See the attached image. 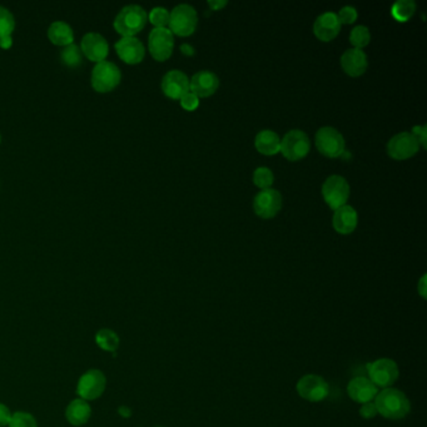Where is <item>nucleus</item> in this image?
<instances>
[{
  "mask_svg": "<svg viewBox=\"0 0 427 427\" xmlns=\"http://www.w3.org/2000/svg\"><path fill=\"white\" fill-rule=\"evenodd\" d=\"M15 28L14 15L7 8L0 6V38L12 35Z\"/></svg>",
  "mask_w": 427,
  "mask_h": 427,
  "instance_id": "c85d7f7f",
  "label": "nucleus"
},
{
  "mask_svg": "<svg viewBox=\"0 0 427 427\" xmlns=\"http://www.w3.org/2000/svg\"><path fill=\"white\" fill-rule=\"evenodd\" d=\"M282 208V195L277 189L259 191L253 200V209L258 217L264 220L273 218Z\"/></svg>",
  "mask_w": 427,
  "mask_h": 427,
  "instance_id": "9b49d317",
  "label": "nucleus"
},
{
  "mask_svg": "<svg viewBox=\"0 0 427 427\" xmlns=\"http://www.w3.org/2000/svg\"><path fill=\"white\" fill-rule=\"evenodd\" d=\"M65 417L73 426H83L92 417V408L88 401L83 398H76L70 402L65 410Z\"/></svg>",
  "mask_w": 427,
  "mask_h": 427,
  "instance_id": "4be33fe9",
  "label": "nucleus"
},
{
  "mask_svg": "<svg viewBox=\"0 0 427 427\" xmlns=\"http://www.w3.org/2000/svg\"><path fill=\"white\" fill-rule=\"evenodd\" d=\"M8 427H38L35 417L26 411H17L12 414Z\"/></svg>",
  "mask_w": 427,
  "mask_h": 427,
  "instance_id": "7c9ffc66",
  "label": "nucleus"
},
{
  "mask_svg": "<svg viewBox=\"0 0 427 427\" xmlns=\"http://www.w3.org/2000/svg\"><path fill=\"white\" fill-rule=\"evenodd\" d=\"M179 101H181V106H182L183 109L189 111V112L195 111L197 108L200 107V98L192 92H188L187 95H183Z\"/></svg>",
  "mask_w": 427,
  "mask_h": 427,
  "instance_id": "72a5a7b5",
  "label": "nucleus"
},
{
  "mask_svg": "<svg viewBox=\"0 0 427 427\" xmlns=\"http://www.w3.org/2000/svg\"><path fill=\"white\" fill-rule=\"evenodd\" d=\"M198 24V15L195 8L189 4H179L170 13V32L179 37H188L193 34Z\"/></svg>",
  "mask_w": 427,
  "mask_h": 427,
  "instance_id": "7ed1b4c3",
  "label": "nucleus"
},
{
  "mask_svg": "<svg viewBox=\"0 0 427 427\" xmlns=\"http://www.w3.org/2000/svg\"><path fill=\"white\" fill-rule=\"evenodd\" d=\"M148 20L156 28H167L170 23V12L163 7L153 8L148 14Z\"/></svg>",
  "mask_w": 427,
  "mask_h": 427,
  "instance_id": "2f4dec72",
  "label": "nucleus"
},
{
  "mask_svg": "<svg viewBox=\"0 0 427 427\" xmlns=\"http://www.w3.org/2000/svg\"><path fill=\"white\" fill-rule=\"evenodd\" d=\"M311 148L309 138L307 134L301 129H292L289 133L284 134V137L281 139V148L280 152L282 153L283 157L287 158L289 161L296 162L302 158L306 157Z\"/></svg>",
  "mask_w": 427,
  "mask_h": 427,
  "instance_id": "423d86ee",
  "label": "nucleus"
},
{
  "mask_svg": "<svg viewBox=\"0 0 427 427\" xmlns=\"http://www.w3.org/2000/svg\"><path fill=\"white\" fill-rule=\"evenodd\" d=\"M317 150L328 158L341 157L345 153V138L333 127H322L316 133Z\"/></svg>",
  "mask_w": 427,
  "mask_h": 427,
  "instance_id": "0eeeda50",
  "label": "nucleus"
},
{
  "mask_svg": "<svg viewBox=\"0 0 427 427\" xmlns=\"http://www.w3.org/2000/svg\"><path fill=\"white\" fill-rule=\"evenodd\" d=\"M175 37L168 28H154L148 37V49L158 62H164L172 56Z\"/></svg>",
  "mask_w": 427,
  "mask_h": 427,
  "instance_id": "9d476101",
  "label": "nucleus"
},
{
  "mask_svg": "<svg viewBox=\"0 0 427 427\" xmlns=\"http://www.w3.org/2000/svg\"><path fill=\"white\" fill-rule=\"evenodd\" d=\"M122 79L120 68L112 62L97 63L92 72V87L99 93H108L118 87Z\"/></svg>",
  "mask_w": 427,
  "mask_h": 427,
  "instance_id": "20e7f679",
  "label": "nucleus"
},
{
  "mask_svg": "<svg viewBox=\"0 0 427 427\" xmlns=\"http://www.w3.org/2000/svg\"><path fill=\"white\" fill-rule=\"evenodd\" d=\"M95 344L103 351L115 352L120 348V336L111 328H102L95 335Z\"/></svg>",
  "mask_w": 427,
  "mask_h": 427,
  "instance_id": "393cba45",
  "label": "nucleus"
},
{
  "mask_svg": "<svg viewBox=\"0 0 427 427\" xmlns=\"http://www.w3.org/2000/svg\"><path fill=\"white\" fill-rule=\"evenodd\" d=\"M12 414H13L10 412L8 406H6L4 403H0V427H6L9 425Z\"/></svg>",
  "mask_w": 427,
  "mask_h": 427,
  "instance_id": "e433bc0d",
  "label": "nucleus"
},
{
  "mask_svg": "<svg viewBox=\"0 0 427 427\" xmlns=\"http://www.w3.org/2000/svg\"><path fill=\"white\" fill-rule=\"evenodd\" d=\"M220 87V79L211 70H201L189 79V92L198 98H207L214 95Z\"/></svg>",
  "mask_w": 427,
  "mask_h": 427,
  "instance_id": "dca6fc26",
  "label": "nucleus"
},
{
  "mask_svg": "<svg viewBox=\"0 0 427 427\" xmlns=\"http://www.w3.org/2000/svg\"><path fill=\"white\" fill-rule=\"evenodd\" d=\"M370 40L371 33L367 26H357L352 29L351 34H350V42L355 48L362 49L366 45H369Z\"/></svg>",
  "mask_w": 427,
  "mask_h": 427,
  "instance_id": "cd10ccee",
  "label": "nucleus"
},
{
  "mask_svg": "<svg viewBox=\"0 0 427 427\" xmlns=\"http://www.w3.org/2000/svg\"><path fill=\"white\" fill-rule=\"evenodd\" d=\"M162 90L170 99H181L189 92V78L182 70H170L162 79Z\"/></svg>",
  "mask_w": 427,
  "mask_h": 427,
  "instance_id": "2eb2a0df",
  "label": "nucleus"
},
{
  "mask_svg": "<svg viewBox=\"0 0 427 427\" xmlns=\"http://www.w3.org/2000/svg\"><path fill=\"white\" fill-rule=\"evenodd\" d=\"M106 386L107 378L101 370H88L78 381L76 395L86 401H93L104 394Z\"/></svg>",
  "mask_w": 427,
  "mask_h": 427,
  "instance_id": "6e6552de",
  "label": "nucleus"
},
{
  "mask_svg": "<svg viewBox=\"0 0 427 427\" xmlns=\"http://www.w3.org/2000/svg\"><path fill=\"white\" fill-rule=\"evenodd\" d=\"M416 12V4L412 0H398L391 8V14L397 22H408Z\"/></svg>",
  "mask_w": 427,
  "mask_h": 427,
  "instance_id": "a878e982",
  "label": "nucleus"
},
{
  "mask_svg": "<svg viewBox=\"0 0 427 427\" xmlns=\"http://www.w3.org/2000/svg\"><path fill=\"white\" fill-rule=\"evenodd\" d=\"M61 59L67 67L76 68L83 62L82 49L74 43L67 45V47H64L63 51H61Z\"/></svg>",
  "mask_w": 427,
  "mask_h": 427,
  "instance_id": "bb28decb",
  "label": "nucleus"
},
{
  "mask_svg": "<svg viewBox=\"0 0 427 427\" xmlns=\"http://www.w3.org/2000/svg\"><path fill=\"white\" fill-rule=\"evenodd\" d=\"M337 17H339L341 24H352L357 19V9L351 6H346V7L341 8Z\"/></svg>",
  "mask_w": 427,
  "mask_h": 427,
  "instance_id": "473e14b6",
  "label": "nucleus"
},
{
  "mask_svg": "<svg viewBox=\"0 0 427 427\" xmlns=\"http://www.w3.org/2000/svg\"><path fill=\"white\" fill-rule=\"evenodd\" d=\"M357 223V212L352 206L345 204L342 207L335 209L332 225L336 232L341 233V234H350L356 229Z\"/></svg>",
  "mask_w": 427,
  "mask_h": 427,
  "instance_id": "412c9836",
  "label": "nucleus"
},
{
  "mask_svg": "<svg viewBox=\"0 0 427 427\" xmlns=\"http://www.w3.org/2000/svg\"><path fill=\"white\" fill-rule=\"evenodd\" d=\"M347 394L353 401L366 403L375 400L378 389L369 377L357 376L352 378L347 385Z\"/></svg>",
  "mask_w": 427,
  "mask_h": 427,
  "instance_id": "6ab92c4d",
  "label": "nucleus"
},
{
  "mask_svg": "<svg viewBox=\"0 0 427 427\" xmlns=\"http://www.w3.org/2000/svg\"><path fill=\"white\" fill-rule=\"evenodd\" d=\"M377 414H378V412H377L375 402L371 401L362 403V406L360 408V414H361V417L364 419V420H371V419L376 417Z\"/></svg>",
  "mask_w": 427,
  "mask_h": 427,
  "instance_id": "f704fd0d",
  "label": "nucleus"
},
{
  "mask_svg": "<svg viewBox=\"0 0 427 427\" xmlns=\"http://www.w3.org/2000/svg\"><path fill=\"white\" fill-rule=\"evenodd\" d=\"M148 20V15L143 8L137 4H131L122 8L114 19V29L123 37H134L138 34Z\"/></svg>",
  "mask_w": 427,
  "mask_h": 427,
  "instance_id": "f03ea898",
  "label": "nucleus"
},
{
  "mask_svg": "<svg viewBox=\"0 0 427 427\" xmlns=\"http://www.w3.org/2000/svg\"><path fill=\"white\" fill-rule=\"evenodd\" d=\"M369 378L376 386L377 389H387L397 381L400 376L398 366L394 360L389 358H378L367 366Z\"/></svg>",
  "mask_w": 427,
  "mask_h": 427,
  "instance_id": "39448f33",
  "label": "nucleus"
},
{
  "mask_svg": "<svg viewBox=\"0 0 427 427\" xmlns=\"http://www.w3.org/2000/svg\"><path fill=\"white\" fill-rule=\"evenodd\" d=\"M322 195L330 208L333 211L345 206L350 197V184L345 178L339 175H333L327 178L322 186Z\"/></svg>",
  "mask_w": 427,
  "mask_h": 427,
  "instance_id": "1a4fd4ad",
  "label": "nucleus"
},
{
  "mask_svg": "<svg viewBox=\"0 0 427 427\" xmlns=\"http://www.w3.org/2000/svg\"><path fill=\"white\" fill-rule=\"evenodd\" d=\"M341 22L337 14L326 12L319 15L314 24V35L322 42H331L339 35L341 31Z\"/></svg>",
  "mask_w": 427,
  "mask_h": 427,
  "instance_id": "a211bd4d",
  "label": "nucleus"
},
{
  "mask_svg": "<svg viewBox=\"0 0 427 427\" xmlns=\"http://www.w3.org/2000/svg\"><path fill=\"white\" fill-rule=\"evenodd\" d=\"M208 6L212 10H220L222 8L226 7L227 1H225V0H209Z\"/></svg>",
  "mask_w": 427,
  "mask_h": 427,
  "instance_id": "58836bf2",
  "label": "nucleus"
},
{
  "mask_svg": "<svg viewBox=\"0 0 427 427\" xmlns=\"http://www.w3.org/2000/svg\"><path fill=\"white\" fill-rule=\"evenodd\" d=\"M117 54L127 64H138L143 61L145 48L136 37H123L114 45Z\"/></svg>",
  "mask_w": 427,
  "mask_h": 427,
  "instance_id": "f3484780",
  "label": "nucleus"
},
{
  "mask_svg": "<svg viewBox=\"0 0 427 427\" xmlns=\"http://www.w3.org/2000/svg\"><path fill=\"white\" fill-rule=\"evenodd\" d=\"M83 56L88 58L89 61L101 63L104 62L109 53V45L106 38L99 33H87L81 43Z\"/></svg>",
  "mask_w": 427,
  "mask_h": 427,
  "instance_id": "4468645a",
  "label": "nucleus"
},
{
  "mask_svg": "<svg viewBox=\"0 0 427 427\" xmlns=\"http://www.w3.org/2000/svg\"><path fill=\"white\" fill-rule=\"evenodd\" d=\"M377 412L389 420L405 419L411 411V403L402 391L392 387L383 389L375 397Z\"/></svg>",
  "mask_w": 427,
  "mask_h": 427,
  "instance_id": "f257e3e1",
  "label": "nucleus"
},
{
  "mask_svg": "<svg viewBox=\"0 0 427 427\" xmlns=\"http://www.w3.org/2000/svg\"><path fill=\"white\" fill-rule=\"evenodd\" d=\"M426 129V126H417L412 128V134H414L416 139L419 140L420 145H422L424 148H427Z\"/></svg>",
  "mask_w": 427,
  "mask_h": 427,
  "instance_id": "c9c22d12",
  "label": "nucleus"
},
{
  "mask_svg": "<svg viewBox=\"0 0 427 427\" xmlns=\"http://www.w3.org/2000/svg\"><path fill=\"white\" fill-rule=\"evenodd\" d=\"M0 142H1V136H0Z\"/></svg>",
  "mask_w": 427,
  "mask_h": 427,
  "instance_id": "79ce46f5",
  "label": "nucleus"
},
{
  "mask_svg": "<svg viewBox=\"0 0 427 427\" xmlns=\"http://www.w3.org/2000/svg\"><path fill=\"white\" fill-rule=\"evenodd\" d=\"M181 51H182L184 56L191 57V56L195 54V48L191 45H186V43H184V45H181Z\"/></svg>",
  "mask_w": 427,
  "mask_h": 427,
  "instance_id": "a19ab883",
  "label": "nucleus"
},
{
  "mask_svg": "<svg viewBox=\"0 0 427 427\" xmlns=\"http://www.w3.org/2000/svg\"><path fill=\"white\" fill-rule=\"evenodd\" d=\"M273 181H275V176L272 170L267 167H258L257 170L253 172V183L257 186L258 188H271Z\"/></svg>",
  "mask_w": 427,
  "mask_h": 427,
  "instance_id": "c756f323",
  "label": "nucleus"
},
{
  "mask_svg": "<svg viewBox=\"0 0 427 427\" xmlns=\"http://www.w3.org/2000/svg\"><path fill=\"white\" fill-rule=\"evenodd\" d=\"M48 38L53 45L67 47L73 45L74 42V33L72 26L63 20H57L51 23L48 29Z\"/></svg>",
  "mask_w": 427,
  "mask_h": 427,
  "instance_id": "b1692460",
  "label": "nucleus"
},
{
  "mask_svg": "<svg viewBox=\"0 0 427 427\" xmlns=\"http://www.w3.org/2000/svg\"><path fill=\"white\" fill-rule=\"evenodd\" d=\"M12 45H13V38H12V35L0 38V47H1L3 49H9Z\"/></svg>",
  "mask_w": 427,
  "mask_h": 427,
  "instance_id": "ea45409f",
  "label": "nucleus"
},
{
  "mask_svg": "<svg viewBox=\"0 0 427 427\" xmlns=\"http://www.w3.org/2000/svg\"><path fill=\"white\" fill-rule=\"evenodd\" d=\"M296 389L303 400L309 402L323 401L328 395V383L319 375H305L297 382Z\"/></svg>",
  "mask_w": 427,
  "mask_h": 427,
  "instance_id": "f8f14e48",
  "label": "nucleus"
},
{
  "mask_svg": "<svg viewBox=\"0 0 427 427\" xmlns=\"http://www.w3.org/2000/svg\"><path fill=\"white\" fill-rule=\"evenodd\" d=\"M341 67L348 76H362L369 67L367 56L362 49H347L341 57Z\"/></svg>",
  "mask_w": 427,
  "mask_h": 427,
  "instance_id": "aec40b11",
  "label": "nucleus"
},
{
  "mask_svg": "<svg viewBox=\"0 0 427 427\" xmlns=\"http://www.w3.org/2000/svg\"><path fill=\"white\" fill-rule=\"evenodd\" d=\"M426 275H424V276L421 277L419 284H417V291H419V293H420L422 298H426Z\"/></svg>",
  "mask_w": 427,
  "mask_h": 427,
  "instance_id": "4c0bfd02",
  "label": "nucleus"
},
{
  "mask_svg": "<svg viewBox=\"0 0 427 427\" xmlns=\"http://www.w3.org/2000/svg\"><path fill=\"white\" fill-rule=\"evenodd\" d=\"M255 145L259 153L266 156H273L280 152L281 138L276 132L271 129H264L256 136Z\"/></svg>",
  "mask_w": 427,
  "mask_h": 427,
  "instance_id": "5701e85b",
  "label": "nucleus"
},
{
  "mask_svg": "<svg viewBox=\"0 0 427 427\" xmlns=\"http://www.w3.org/2000/svg\"><path fill=\"white\" fill-rule=\"evenodd\" d=\"M420 150V143L412 133L401 132L394 136L387 143V153L396 161L414 157Z\"/></svg>",
  "mask_w": 427,
  "mask_h": 427,
  "instance_id": "ddd939ff",
  "label": "nucleus"
}]
</instances>
